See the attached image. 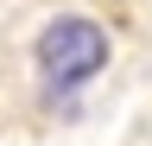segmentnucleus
I'll return each mask as SVG.
<instances>
[{
  "instance_id": "nucleus-1",
  "label": "nucleus",
  "mask_w": 152,
  "mask_h": 146,
  "mask_svg": "<svg viewBox=\"0 0 152 146\" xmlns=\"http://www.w3.org/2000/svg\"><path fill=\"white\" fill-rule=\"evenodd\" d=\"M108 57H114V38L102 32L95 13H57V19H45V32L32 38V70H38V83H45V95H76V89H89L108 70Z\"/></svg>"
}]
</instances>
